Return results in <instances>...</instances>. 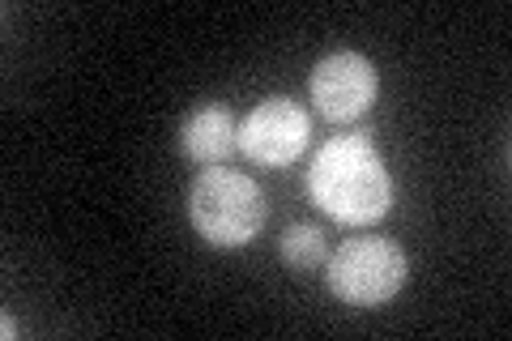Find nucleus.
Listing matches in <instances>:
<instances>
[{"mask_svg":"<svg viewBox=\"0 0 512 341\" xmlns=\"http://www.w3.org/2000/svg\"><path fill=\"white\" fill-rule=\"evenodd\" d=\"M278 252H282V261L291 265V269H320L325 265V231L312 222H299V226H286L282 239H278Z\"/></svg>","mask_w":512,"mask_h":341,"instance_id":"7","label":"nucleus"},{"mask_svg":"<svg viewBox=\"0 0 512 341\" xmlns=\"http://www.w3.org/2000/svg\"><path fill=\"white\" fill-rule=\"evenodd\" d=\"M406 252L384 235H359L346 239L329 256L325 278L329 290L350 307H380L406 286Z\"/></svg>","mask_w":512,"mask_h":341,"instance_id":"3","label":"nucleus"},{"mask_svg":"<svg viewBox=\"0 0 512 341\" xmlns=\"http://www.w3.org/2000/svg\"><path fill=\"white\" fill-rule=\"evenodd\" d=\"M376 90H380L376 64L363 52H333L312 69V103L333 124L359 120L376 103Z\"/></svg>","mask_w":512,"mask_h":341,"instance_id":"5","label":"nucleus"},{"mask_svg":"<svg viewBox=\"0 0 512 341\" xmlns=\"http://www.w3.org/2000/svg\"><path fill=\"white\" fill-rule=\"evenodd\" d=\"M235 141L256 167H291V162L308 150L312 120H308V111L291 99H265L235 128Z\"/></svg>","mask_w":512,"mask_h":341,"instance_id":"4","label":"nucleus"},{"mask_svg":"<svg viewBox=\"0 0 512 341\" xmlns=\"http://www.w3.org/2000/svg\"><path fill=\"white\" fill-rule=\"evenodd\" d=\"M188 218L210 248H244L265 226V192L244 171L210 167L188 188Z\"/></svg>","mask_w":512,"mask_h":341,"instance_id":"2","label":"nucleus"},{"mask_svg":"<svg viewBox=\"0 0 512 341\" xmlns=\"http://www.w3.org/2000/svg\"><path fill=\"white\" fill-rule=\"evenodd\" d=\"M235 120H231V111L222 107V103H210V107H197L192 116L184 120V133H180V145H184V154L192 162H201V167H222L235 150H239V141H235Z\"/></svg>","mask_w":512,"mask_h":341,"instance_id":"6","label":"nucleus"},{"mask_svg":"<svg viewBox=\"0 0 512 341\" xmlns=\"http://www.w3.org/2000/svg\"><path fill=\"white\" fill-rule=\"evenodd\" d=\"M308 192L342 226L380 222L393 205V175L363 137H333L308 167Z\"/></svg>","mask_w":512,"mask_h":341,"instance_id":"1","label":"nucleus"}]
</instances>
